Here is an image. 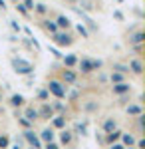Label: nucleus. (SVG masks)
<instances>
[{
  "label": "nucleus",
  "instance_id": "c85d7f7f",
  "mask_svg": "<svg viewBox=\"0 0 145 149\" xmlns=\"http://www.w3.org/2000/svg\"><path fill=\"white\" fill-rule=\"evenodd\" d=\"M46 149H60V147H58L56 143H54V141H52V143H48V145H46Z\"/></svg>",
  "mask_w": 145,
  "mask_h": 149
},
{
  "label": "nucleus",
  "instance_id": "1a4fd4ad",
  "mask_svg": "<svg viewBox=\"0 0 145 149\" xmlns=\"http://www.w3.org/2000/svg\"><path fill=\"white\" fill-rule=\"evenodd\" d=\"M42 141L52 143V141H54V131H52V129H44V131H42Z\"/></svg>",
  "mask_w": 145,
  "mask_h": 149
},
{
  "label": "nucleus",
  "instance_id": "423d86ee",
  "mask_svg": "<svg viewBox=\"0 0 145 149\" xmlns=\"http://www.w3.org/2000/svg\"><path fill=\"white\" fill-rule=\"evenodd\" d=\"M79 70L84 72V74H88L93 70V60H88V58H84L82 62H79Z\"/></svg>",
  "mask_w": 145,
  "mask_h": 149
},
{
  "label": "nucleus",
  "instance_id": "7c9ffc66",
  "mask_svg": "<svg viewBox=\"0 0 145 149\" xmlns=\"http://www.w3.org/2000/svg\"><path fill=\"white\" fill-rule=\"evenodd\" d=\"M112 149H125V147H123V145H117V143H115V145H112Z\"/></svg>",
  "mask_w": 145,
  "mask_h": 149
},
{
  "label": "nucleus",
  "instance_id": "5701e85b",
  "mask_svg": "<svg viewBox=\"0 0 145 149\" xmlns=\"http://www.w3.org/2000/svg\"><path fill=\"white\" fill-rule=\"evenodd\" d=\"M66 125V119H64V117H56V119H54V127H64Z\"/></svg>",
  "mask_w": 145,
  "mask_h": 149
},
{
  "label": "nucleus",
  "instance_id": "b1692460",
  "mask_svg": "<svg viewBox=\"0 0 145 149\" xmlns=\"http://www.w3.org/2000/svg\"><path fill=\"white\" fill-rule=\"evenodd\" d=\"M6 147H8V137L0 135V149H6Z\"/></svg>",
  "mask_w": 145,
  "mask_h": 149
},
{
  "label": "nucleus",
  "instance_id": "f8f14e48",
  "mask_svg": "<svg viewBox=\"0 0 145 149\" xmlns=\"http://www.w3.org/2000/svg\"><path fill=\"white\" fill-rule=\"evenodd\" d=\"M121 139H123V143H125L127 147H131V145L135 143V137L131 135V133H121Z\"/></svg>",
  "mask_w": 145,
  "mask_h": 149
},
{
  "label": "nucleus",
  "instance_id": "0eeeda50",
  "mask_svg": "<svg viewBox=\"0 0 145 149\" xmlns=\"http://www.w3.org/2000/svg\"><path fill=\"white\" fill-rule=\"evenodd\" d=\"M129 90H131V88H129V84H125V81L115 84V86H113V93H127Z\"/></svg>",
  "mask_w": 145,
  "mask_h": 149
},
{
  "label": "nucleus",
  "instance_id": "9b49d317",
  "mask_svg": "<svg viewBox=\"0 0 145 149\" xmlns=\"http://www.w3.org/2000/svg\"><path fill=\"white\" fill-rule=\"evenodd\" d=\"M26 119L32 123L34 119H38V109H34V107H28L26 109Z\"/></svg>",
  "mask_w": 145,
  "mask_h": 149
},
{
  "label": "nucleus",
  "instance_id": "6ab92c4d",
  "mask_svg": "<svg viewBox=\"0 0 145 149\" xmlns=\"http://www.w3.org/2000/svg\"><path fill=\"white\" fill-rule=\"evenodd\" d=\"M44 26H46V30H48V32H52V34H56V32H58V26L54 22H50V20H48Z\"/></svg>",
  "mask_w": 145,
  "mask_h": 149
},
{
  "label": "nucleus",
  "instance_id": "20e7f679",
  "mask_svg": "<svg viewBox=\"0 0 145 149\" xmlns=\"http://www.w3.org/2000/svg\"><path fill=\"white\" fill-rule=\"evenodd\" d=\"M24 137L28 139V143H30L34 149H40V147H42V145H40V139L34 135V131H30V129H28V131H24Z\"/></svg>",
  "mask_w": 145,
  "mask_h": 149
},
{
  "label": "nucleus",
  "instance_id": "c756f323",
  "mask_svg": "<svg viewBox=\"0 0 145 149\" xmlns=\"http://www.w3.org/2000/svg\"><path fill=\"white\" fill-rule=\"evenodd\" d=\"M16 8H18V12H22V14H26V8H24V4H18Z\"/></svg>",
  "mask_w": 145,
  "mask_h": 149
},
{
  "label": "nucleus",
  "instance_id": "cd10ccee",
  "mask_svg": "<svg viewBox=\"0 0 145 149\" xmlns=\"http://www.w3.org/2000/svg\"><path fill=\"white\" fill-rule=\"evenodd\" d=\"M24 8H30V10H34V0H26V6Z\"/></svg>",
  "mask_w": 145,
  "mask_h": 149
},
{
  "label": "nucleus",
  "instance_id": "bb28decb",
  "mask_svg": "<svg viewBox=\"0 0 145 149\" xmlns=\"http://www.w3.org/2000/svg\"><path fill=\"white\" fill-rule=\"evenodd\" d=\"M36 10L40 12V14H44V12H46V6H44V4H36Z\"/></svg>",
  "mask_w": 145,
  "mask_h": 149
},
{
  "label": "nucleus",
  "instance_id": "393cba45",
  "mask_svg": "<svg viewBox=\"0 0 145 149\" xmlns=\"http://www.w3.org/2000/svg\"><path fill=\"white\" fill-rule=\"evenodd\" d=\"M78 32H79V34H82V36H84V38H88V30H86V28H84V26H82V24H79V26H78Z\"/></svg>",
  "mask_w": 145,
  "mask_h": 149
},
{
  "label": "nucleus",
  "instance_id": "aec40b11",
  "mask_svg": "<svg viewBox=\"0 0 145 149\" xmlns=\"http://www.w3.org/2000/svg\"><path fill=\"white\" fill-rule=\"evenodd\" d=\"M22 103H24L22 95H18V93H16V95H12V105H16V107H18V105H22Z\"/></svg>",
  "mask_w": 145,
  "mask_h": 149
},
{
  "label": "nucleus",
  "instance_id": "7ed1b4c3",
  "mask_svg": "<svg viewBox=\"0 0 145 149\" xmlns=\"http://www.w3.org/2000/svg\"><path fill=\"white\" fill-rule=\"evenodd\" d=\"M52 40H54V42H56L58 46H70V44H72V42H74V40H72V38H70V34H66V32H56V34H54V38H52Z\"/></svg>",
  "mask_w": 145,
  "mask_h": 149
},
{
  "label": "nucleus",
  "instance_id": "4be33fe9",
  "mask_svg": "<svg viewBox=\"0 0 145 149\" xmlns=\"http://www.w3.org/2000/svg\"><path fill=\"white\" fill-rule=\"evenodd\" d=\"M121 80H123V76L119 74V72H115V74H112V81H113V84H121Z\"/></svg>",
  "mask_w": 145,
  "mask_h": 149
},
{
  "label": "nucleus",
  "instance_id": "473e14b6",
  "mask_svg": "<svg viewBox=\"0 0 145 149\" xmlns=\"http://www.w3.org/2000/svg\"><path fill=\"white\" fill-rule=\"evenodd\" d=\"M127 149H131V147H127Z\"/></svg>",
  "mask_w": 145,
  "mask_h": 149
},
{
  "label": "nucleus",
  "instance_id": "f03ea898",
  "mask_svg": "<svg viewBox=\"0 0 145 149\" xmlns=\"http://www.w3.org/2000/svg\"><path fill=\"white\" fill-rule=\"evenodd\" d=\"M48 90L54 93L56 97H60V100H62V97H66V86H64V84H60V81H56V80H52L50 84H48Z\"/></svg>",
  "mask_w": 145,
  "mask_h": 149
},
{
  "label": "nucleus",
  "instance_id": "ddd939ff",
  "mask_svg": "<svg viewBox=\"0 0 145 149\" xmlns=\"http://www.w3.org/2000/svg\"><path fill=\"white\" fill-rule=\"evenodd\" d=\"M115 121H113V119H107V121H105V123H103V131H105V133H112V131H115Z\"/></svg>",
  "mask_w": 145,
  "mask_h": 149
},
{
  "label": "nucleus",
  "instance_id": "9d476101",
  "mask_svg": "<svg viewBox=\"0 0 145 149\" xmlns=\"http://www.w3.org/2000/svg\"><path fill=\"white\" fill-rule=\"evenodd\" d=\"M64 81H66V84H74V81H76V74H74L72 70H64Z\"/></svg>",
  "mask_w": 145,
  "mask_h": 149
},
{
  "label": "nucleus",
  "instance_id": "2eb2a0df",
  "mask_svg": "<svg viewBox=\"0 0 145 149\" xmlns=\"http://www.w3.org/2000/svg\"><path fill=\"white\" fill-rule=\"evenodd\" d=\"M143 42V32H137L133 38H129V44H141Z\"/></svg>",
  "mask_w": 145,
  "mask_h": 149
},
{
  "label": "nucleus",
  "instance_id": "a878e982",
  "mask_svg": "<svg viewBox=\"0 0 145 149\" xmlns=\"http://www.w3.org/2000/svg\"><path fill=\"white\" fill-rule=\"evenodd\" d=\"M115 70H117L119 74H125V72H127L129 68H125V66H119V64H115Z\"/></svg>",
  "mask_w": 145,
  "mask_h": 149
},
{
  "label": "nucleus",
  "instance_id": "39448f33",
  "mask_svg": "<svg viewBox=\"0 0 145 149\" xmlns=\"http://www.w3.org/2000/svg\"><path fill=\"white\" fill-rule=\"evenodd\" d=\"M52 115H54V109H52V105H48V103L42 105V109L38 111V117H42V119H50Z\"/></svg>",
  "mask_w": 145,
  "mask_h": 149
},
{
  "label": "nucleus",
  "instance_id": "6e6552de",
  "mask_svg": "<svg viewBox=\"0 0 145 149\" xmlns=\"http://www.w3.org/2000/svg\"><path fill=\"white\" fill-rule=\"evenodd\" d=\"M129 68H131V72H133V74H141V72H143V64H141L139 60H131Z\"/></svg>",
  "mask_w": 145,
  "mask_h": 149
},
{
  "label": "nucleus",
  "instance_id": "dca6fc26",
  "mask_svg": "<svg viewBox=\"0 0 145 149\" xmlns=\"http://www.w3.org/2000/svg\"><path fill=\"white\" fill-rule=\"evenodd\" d=\"M127 113L129 115H141V107L139 105H129L127 107Z\"/></svg>",
  "mask_w": 145,
  "mask_h": 149
},
{
  "label": "nucleus",
  "instance_id": "f3484780",
  "mask_svg": "<svg viewBox=\"0 0 145 149\" xmlns=\"http://www.w3.org/2000/svg\"><path fill=\"white\" fill-rule=\"evenodd\" d=\"M56 26H60V28H70V20H68L66 16H60L58 18V24Z\"/></svg>",
  "mask_w": 145,
  "mask_h": 149
},
{
  "label": "nucleus",
  "instance_id": "4468645a",
  "mask_svg": "<svg viewBox=\"0 0 145 149\" xmlns=\"http://www.w3.org/2000/svg\"><path fill=\"white\" fill-rule=\"evenodd\" d=\"M64 64H66L68 68H74V66L78 64V58H76V56H66V58H64Z\"/></svg>",
  "mask_w": 145,
  "mask_h": 149
},
{
  "label": "nucleus",
  "instance_id": "a211bd4d",
  "mask_svg": "<svg viewBox=\"0 0 145 149\" xmlns=\"http://www.w3.org/2000/svg\"><path fill=\"white\" fill-rule=\"evenodd\" d=\"M121 137V131H117V129H115V131H112V133H107V141H117V139Z\"/></svg>",
  "mask_w": 145,
  "mask_h": 149
},
{
  "label": "nucleus",
  "instance_id": "2f4dec72",
  "mask_svg": "<svg viewBox=\"0 0 145 149\" xmlns=\"http://www.w3.org/2000/svg\"><path fill=\"white\" fill-rule=\"evenodd\" d=\"M0 8H2V10L6 8V6H4V0H0Z\"/></svg>",
  "mask_w": 145,
  "mask_h": 149
},
{
  "label": "nucleus",
  "instance_id": "f257e3e1",
  "mask_svg": "<svg viewBox=\"0 0 145 149\" xmlns=\"http://www.w3.org/2000/svg\"><path fill=\"white\" fill-rule=\"evenodd\" d=\"M12 68H14L16 74H20V76H28V74L34 72V66L30 62L22 60V58H14V60H12Z\"/></svg>",
  "mask_w": 145,
  "mask_h": 149
},
{
  "label": "nucleus",
  "instance_id": "412c9836",
  "mask_svg": "<svg viewBox=\"0 0 145 149\" xmlns=\"http://www.w3.org/2000/svg\"><path fill=\"white\" fill-rule=\"evenodd\" d=\"M70 141H72V133H70V131H62V143H70Z\"/></svg>",
  "mask_w": 145,
  "mask_h": 149
}]
</instances>
